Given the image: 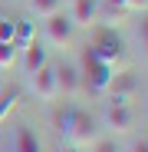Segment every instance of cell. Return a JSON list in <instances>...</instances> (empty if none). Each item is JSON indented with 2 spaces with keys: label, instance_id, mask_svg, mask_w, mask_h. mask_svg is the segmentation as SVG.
<instances>
[{
  "label": "cell",
  "instance_id": "cell-1",
  "mask_svg": "<svg viewBox=\"0 0 148 152\" xmlns=\"http://www.w3.org/2000/svg\"><path fill=\"white\" fill-rule=\"evenodd\" d=\"M59 129H63V136H66V145L76 149V152H86L95 139H102L99 119H95L89 109H66Z\"/></svg>",
  "mask_w": 148,
  "mask_h": 152
},
{
  "label": "cell",
  "instance_id": "cell-2",
  "mask_svg": "<svg viewBox=\"0 0 148 152\" xmlns=\"http://www.w3.org/2000/svg\"><path fill=\"white\" fill-rule=\"evenodd\" d=\"M79 69H82V89H92V93H105L112 76H115V66H109L105 60L92 56L89 50H86V60H82Z\"/></svg>",
  "mask_w": 148,
  "mask_h": 152
},
{
  "label": "cell",
  "instance_id": "cell-3",
  "mask_svg": "<svg viewBox=\"0 0 148 152\" xmlns=\"http://www.w3.org/2000/svg\"><path fill=\"white\" fill-rule=\"evenodd\" d=\"M72 37H76V27H72V20H69L63 10L43 20V43L56 46V50H66V46L72 43Z\"/></svg>",
  "mask_w": 148,
  "mask_h": 152
},
{
  "label": "cell",
  "instance_id": "cell-4",
  "mask_svg": "<svg viewBox=\"0 0 148 152\" xmlns=\"http://www.w3.org/2000/svg\"><path fill=\"white\" fill-rule=\"evenodd\" d=\"M53 69H56V89H59V96L72 99V96L82 93V69H79L76 60H59V63H53Z\"/></svg>",
  "mask_w": 148,
  "mask_h": 152
},
{
  "label": "cell",
  "instance_id": "cell-5",
  "mask_svg": "<svg viewBox=\"0 0 148 152\" xmlns=\"http://www.w3.org/2000/svg\"><path fill=\"white\" fill-rule=\"evenodd\" d=\"M27 80H30L33 96H40L43 103H56V99H59V89H56V69H53V63L40 66L36 73H30V76H27Z\"/></svg>",
  "mask_w": 148,
  "mask_h": 152
},
{
  "label": "cell",
  "instance_id": "cell-6",
  "mask_svg": "<svg viewBox=\"0 0 148 152\" xmlns=\"http://www.w3.org/2000/svg\"><path fill=\"white\" fill-rule=\"evenodd\" d=\"M105 126L115 132V136H125L135 129V113L129 103H122V99H109V109H105Z\"/></svg>",
  "mask_w": 148,
  "mask_h": 152
},
{
  "label": "cell",
  "instance_id": "cell-7",
  "mask_svg": "<svg viewBox=\"0 0 148 152\" xmlns=\"http://www.w3.org/2000/svg\"><path fill=\"white\" fill-rule=\"evenodd\" d=\"M69 20H72V27L95 30L99 23H102V4H99V0H72Z\"/></svg>",
  "mask_w": 148,
  "mask_h": 152
},
{
  "label": "cell",
  "instance_id": "cell-8",
  "mask_svg": "<svg viewBox=\"0 0 148 152\" xmlns=\"http://www.w3.org/2000/svg\"><path fill=\"white\" fill-rule=\"evenodd\" d=\"M89 53H92V56H99V60H105L109 66H115V63H118V56H122V43L115 40V33H112V30H99V33L92 37Z\"/></svg>",
  "mask_w": 148,
  "mask_h": 152
},
{
  "label": "cell",
  "instance_id": "cell-9",
  "mask_svg": "<svg viewBox=\"0 0 148 152\" xmlns=\"http://www.w3.org/2000/svg\"><path fill=\"white\" fill-rule=\"evenodd\" d=\"M46 63H49V50H46L43 40H33L30 46H23V50H20V60H17V66L23 69V76L36 73V69L46 66Z\"/></svg>",
  "mask_w": 148,
  "mask_h": 152
},
{
  "label": "cell",
  "instance_id": "cell-10",
  "mask_svg": "<svg viewBox=\"0 0 148 152\" xmlns=\"http://www.w3.org/2000/svg\"><path fill=\"white\" fill-rule=\"evenodd\" d=\"M135 93H138V76H135L132 69L115 73L112 83H109V89H105L109 99H122V103H129V96H135Z\"/></svg>",
  "mask_w": 148,
  "mask_h": 152
},
{
  "label": "cell",
  "instance_id": "cell-11",
  "mask_svg": "<svg viewBox=\"0 0 148 152\" xmlns=\"http://www.w3.org/2000/svg\"><path fill=\"white\" fill-rule=\"evenodd\" d=\"M13 152H43V142L30 126H20L13 132Z\"/></svg>",
  "mask_w": 148,
  "mask_h": 152
},
{
  "label": "cell",
  "instance_id": "cell-12",
  "mask_svg": "<svg viewBox=\"0 0 148 152\" xmlns=\"http://www.w3.org/2000/svg\"><path fill=\"white\" fill-rule=\"evenodd\" d=\"M20 99H23V93L17 86H4V89H0V126L13 116V109L20 106Z\"/></svg>",
  "mask_w": 148,
  "mask_h": 152
},
{
  "label": "cell",
  "instance_id": "cell-13",
  "mask_svg": "<svg viewBox=\"0 0 148 152\" xmlns=\"http://www.w3.org/2000/svg\"><path fill=\"white\" fill-rule=\"evenodd\" d=\"M36 37V27H33V20H13V46L23 50V46H30Z\"/></svg>",
  "mask_w": 148,
  "mask_h": 152
},
{
  "label": "cell",
  "instance_id": "cell-14",
  "mask_svg": "<svg viewBox=\"0 0 148 152\" xmlns=\"http://www.w3.org/2000/svg\"><path fill=\"white\" fill-rule=\"evenodd\" d=\"M102 7H112L118 13H145V0H99Z\"/></svg>",
  "mask_w": 148,
  "mask_h": 152
},
{
  "label": "cell",
  "instance_id": "cell-15",
  "mask_svg": "<svg viewBox=\"0 0 148 152\" xmlns=\"http://www.w3.org/2000/svg\"><path fill=\"white\" fill-rule=\"evenodd\" d=\"M27 4H30V10H33L40 20H46V17L59 13V0H27Z\"/></svg>",
  "mask_w": 148,
  "mask_h": 152
},
{
  "label": "cell",
  "instance_id": "cell-16",
  "mask_svg": "<svg viewBox=\"0 0 148 152\" xmlns=\"http://www.w3.org/2000/svg\"><path fill=\"white\" fill-rule=\"evenodd\" d=\"M20 60V50L13 43H0V69H13Z\"/></svg>",
  "mask_w": 148,
  "mask_h": 152
},
{
  "label": "cell",
  "instance_id": "cell-17",
  "mask_svg": "<svg viewBox=\"0 0 148 152\" xmlns=\"http://www.w3.org/2000/svg\"><path fill=\"white\" fill-rule=\"evenodd\" d=\"M0 43H13V20L0 13Z\"/></svg>",
  "mask_w": 148,
  "mask_h": 152
},
{
  "label": "cell",
  "instance_id": "cell-18",
  "mask_svg": "<svg viewBox=\"0 0 148 152\" xmlns=\"http://www.w3.org/2000/svg\"><path fill=\"white\" fill-rule=\"evenodd\" d=\"M86 152H118V145H115V139H95Z\"/></svg>",
  "mask_w": 148,
  "mask_h": 152
},
{
  "label": "cell",
  "instance_id": "cell-19",
  "mask_svg": "<svg viewBox=\"0 0 148 152\" xmlns=\"http://www.w3.org/2000/svg\"><path fill=\"white\" fill-rule=\"evenodd\" d=\"M129 152H148V139H145V136H138V139H132V145H129Z\"/></svg>",
  "mask_w": 148,
  "mask_h": 152
},
{
  "label": "cell",
  "instance_id": "cell-20",
  "mask_svg": "<svg viewBox=\"0 0 148 152\" xmlns=\"http://www.w3.org/2000/svg\"><path fill=\"white\" fill-rule=\"evenodd\" d=\"M0 89H4V80H0Z\"/></svg>",
  "mask_w": 148,
  "mask_h": 152
}]
</instances>
